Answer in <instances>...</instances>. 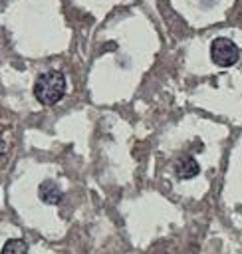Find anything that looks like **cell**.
I'll use <instances>...</instances> for the list:
<instances>
[{"label": "cell", "mask_w": 242, "mask_h": 254, "mask_svg": "<svg viewBox=\"0 0 242 254\" xmlns=\"http://www.w3.org/2000/svg\"><path fill=\"white\" fill-rule=\"evenodd\" d=\"M34 95L42 105H56L65 95V75L58 69L42 73L34 83Z\"/></svg>", "instance_id": "obj_1"}, {"label": "cell", "mask_w": 242, "mask_h": 254, "mask_svg": "<svg viewBox=\"0 0 242 254\" xmlns=\"http://www.w3.org/2000/svg\"><path fill=\"white\" fill-rule=\"evenodd\" d=\"M238 46L228 40V38H216L212 44H210V58L216 65L220 67H228V65H234L238 62Z\"/></svg>", "instance_id": "obj_2"}, {"label": "cell", "mask_w": 242, "mask_h": 254, "mask_svg": "<svg viewBox=\"0 0 242 254\" xmlns=\"http://www.w3.org/2000/svg\"><path fill=\"white\" fill-rule=\"evenodd\" d=\"M198 171H200V167H198L196 159L190 157V155H182V157H179L177 163H175V175H177L179 179H184V181H186V179H192V177L198 175Z\"/></svg>", "instance_id": "obj_3"}, {"label": "cell", "mask_w": 242, "mask_h": 254, "mask_svg": "<svg viewBox=\"0 0 242 254\" xmlns=\"http://www.w3.org/2000/svg\"><path fill=\"white\" fill-rule=\"evenodd\" d=\"M38 194H40V200H44L46 204H58L61 198H63V192L61 189L58 187L56 181H44L40 187H38Z\"/></svg>", "instance_id": "obj_4"}, {"label": "cell", "mask_w": 242, "mask_h": 254, "mask_svg": "<svg viewBox=\"0 0 242 254\" xmlns=\"http://www.w3.org/2000/svg\"><path fill=\"white\" fill-rule=\"evenodd\" d=\"M0 254H28V242L22 238H10L4 246Z\"/></svg>", "instance_id": "obj_5"}, {"label": "cell", "mask_w": 242, "mask_h": 254, "mask_svg": "<svg viewBox=\"0 0 242 254\" xmlns=\"http://www.w3.org/2000/svg\"><path fill=\"white\" fill-rule=\"evenodd\" d=\"M4 153H6V143L4 137H0V159H4Z\"/></svg>", "instance_id": "obj_6"}]
</instances>
